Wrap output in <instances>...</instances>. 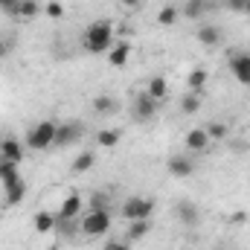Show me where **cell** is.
<instances>
[{
	"label": "cell",
	"mask_w": 250,
	"mask_h": 250,
	"mask_svg": "<svg viewBox=\"0 0 250 250\" xmlns=\"http://www.w3.org/2000/svg\"><path fill=\"white\" fill-rule=\"evenodd\" d=\"M114 35H117V29L111 21H93V23H87L84 35H82V50L90 56H108L114 47Z\"/></svg>",
	"instance_id": "6da1fadb"
},
{
	"label": "cell",
	"mask_w": 250,
	"mask_h": 250,
	"mask_svg": "<svg viewBox=\"0 0 250 250\" xmlns=\"http://www.w3.org/2000/svg\"><path fill=\"white\" fill-rule=\"evenodd\" d=\"M56 125L53 120H41V123H35L29 128V134H26V146L32 148V151H47L53 143H56Z\"/></svg>",
	"instance_id": "7a4b0ae2"
},
{
	"label": "cell",
	"mask_w": 250,
	"mask_h": 250,
	"mask_svg": "<svg viewBox=\"0 0 250 250\" xmlns=\"http://www.w3.org/2000/svg\"><path fill=\"white\" fill-rule=\"evenodd\" d=\"M108 230H111V212L108 209H90L82 218V236H87V239H102V236H108Z\"/></svg>",
	"instance_id": "3957f363"
},
{
	"label": "cell",
	"mask_w": 250,
	"mask_h": 250,
	"mask_svg": "<svg viewBox=\"0 0 250 250\" xmlns=\"http://www.w3.org/2000/svg\"><path fill=\"white\" fill-rule=\"evenodd\" d=\"M151 215H154V201L151 198H140V195L125 198V204H123L125 221H140V218H151Z\"/></svg>",
	"instance_id": "277c9868"
},
{
	"label": "cell",
	"mask_w": 250,
	"mask_h": 250,
	"mask_svg": "<svg viewBox=\"0 0 250 250\" xmlns=\"http://www.w3.org/2000/svg\"><path fill=\"white\" fill-rule=\"evenodd\" d=\"M131 114H134V120H137V123H151V120H154V114H157V102L143 90V93H137V96H134V102H131Z\"/></svg>",
	"instance_id": "5b68a950"
},
{
	"label": "cell",
	"mask_w": 250,
	"mask_h": 250,
	"mask_svg": "<svg viewBox=\"0 0 250 250\" xmlns=\"http://www.w3.org/2000/svg\"><path fill=\"white\" fill-rule=\"evenodd\" d=\"M84 137V128L79 123H59L56 125V148H67V146H73V143H79Z\"/></svg>",
	"instance_id": "8992f818"
},
{
	"label": "cell",
	"mask_w": 250,
	"mask_h": 250,
	"mask_svg": "<svg viewBox=\"0 0 250 250\" xmlns=\"http://www.w3.org/2000/svg\"><path fill=\"white\" fill-rule=\"evenodd\" d=\"M82 207H84L82 195H79V192H70V195H67V198L62 201L59 212H56L59 224H67V221H76V218H79V212H82ZM59 224H56V227H59Z\"/></svg>",
	"instance_id": "52a82bcc"
},
{
	"label": "cell",
	"mask_w": 250,
	"mask_h": 250,
	"mask_svg": "<svg viewBox=\"0 0 250 250\" xmlns=\"http://www.w3.org/2000/svg\"><path fill=\"white\" fill-rule=\"evenodd\" d=\"M166 169H169L172 178L184 181V178H192V175H195V160H192L189 154H172L169 163H166Z\"/></svg>",
	"instance_id": "ba28073f"
},
{
	"label": "cell",
	"mask_w": 250,
	"mask_h": 250,
	"mask_svg": "<svg viewBox=\"0 0 250 250\" xmlns=\"http://www.w3.org/2000/svg\"><path fill=\"white\" fill-rule=\"evenodd\" d=\"M230 73L239 84H250V53H233L230 56Z\"/></svg>",
	"instance_id": "9c48e42d"
},
{
	"label": "cell",
	"mask_w": 250,
	"mask_h": 250,
	"mask_svg": "<svg viewBox=\"0 0 250 250\" xmlns=\"http://www.w3.org/2000/svg\"><path fill=\"white\" fill-rule=\"evenodd\" d=\"M175 215H178V221H181L184 227H198V224H201V209H198L195 201H178Z\"/></svg>",
	"instance_id": "30bf717a"
},
{
	"label": "cell",
	"mask_w": 250,
	"mask_h": 250,
	"mask_svg": "<svg viewBox=\"0 0 250 250\" xmlns=\"http://www.w3.org/2000/svg\"><path fill=\"white\" fill-rule=\"evenodd\" d=\"M209 134L204 131V128H189L187 137H184V146H187L189 151H195V154H201V151H209Z\"/></svg>",
	"instance_id": "8fae6325"
},
{
	"label": "cell",
	"mask_w": 250,
	"mask_h": 250,
	"mask_svg": "<svg viewBox=\"0 0 250 250\" xmlns=\"http://www.w3.org/2000/svg\"><path fill=\"white\" fill-rule=\"evenodd\" d=\"M0 160H12V163L21 166V160H23V146H21V140L3 137V140H0Z\"/></svg>",
	"instance_id": "7c38bea8"
},
{
	"label": "cell",
	"mask_w": 250,
	"mask_h": 250,
	"mask_svg": "<svg viewBox=\"0 0 250 250\" xmlns=\"http://www.w3.org/2000/svg\"><path fill=\"white\" fill-rule=\"evenodd\" d=\"M56 224H59V218H56V212H50V209H38L35 218H32V227H35V233H41V236L53 233Z\"/></svg>",
	"instance_id": "4fadbf2b"
},
{
	"label": "cell",
	"mask_w": 250,
	"mask_h": 250,
	"mask_svg": "<svg viewBox=\"0 0 250 250\" xmlns=\"http://www.w3.org/2000/svg\"><path fill=\"white\" fill-rule=\"evenodd\" d=\"M195 38H198V44H201V47H218L224 35H221V29H218V26L207 23V26H201V29L195 32Z\"/></svg>",
	"instance_id": "5bb4252c"
},
{
	"label": "cell",
	"mask_w": 250,
	"mask_h": 250,
	"mask_svg": "<svg viewBox=\"0 0 250 250\" xmlns=\"http://www.w3.org/2000/svg\"><path fill=\"white\" fill-rule=\"evenodd\" d=\"M151 233V218H140V221H128L125 230V242H140Z\"/></svg>",
	"instance_id": "9a60e30c"
},
{
	"label": "cell",
	"mask_w": 250,
	"mask_h": 250,
	"mask_svg": "<svg viewBox=\"0 0 250 250\" xmlns=\"http://www.w3.org/2000/svg\"><path fill=\"white\" fill-rule=\"evenodd\" d=\"M128 59H131V44H128V41L114 44V47H111V53H108V64H111V67H125Z\"/></svg>",
	"instance_id": "2e32d148"
},
{
	"label": "cell",
	"mask_w": 250,
	"mask_h": 250,
	"mask_svg": "<svg viewBox=\"0 0 250 250\" xmlns=\"http://www.w3.org/2000/svg\"><path fill=\"white\" fill-rule=\"evenodd\" d=\"M93 166H96V154H93V151H79V154L73 157V163H70V172L84 175V172H90Z\"/></svg>",
	"instance_id": "e0dca14e"
},
{
	"label": "cell",
	"mask_w": 250,
	"mask_h": 250,
	"mask_svg": "<svg viewBox=\"0 0 250 250\" xmlns=\"http://www.w3.org/2000/svg\"><path fill=\"white\" fill-rule=\"evenodd\" d=\"M23 198H26V184H23V178H21L18 184H12V187L3 189V204H6V207H18Z\"/></svg>",
	"instance_id": "ac0fdd59"
},
{
	"label": "cell",
	"mask_w": 250,
	"mask_h": 250,
	"mask_svg": "<svg viewBox=\"0 0 250 250\" xmlns=\"http://www.w3.org/2000/svg\"><path fill=\"white\" fill-rule=\"evenodd\" d=\"M120 140H123V131L120 128H102L99 134H96V143H99V148H117L120 146Z\"/></svg>",
	"instance_id": "d6986e66"
},
{
	"label": "cell",
	"mask_w": 250,
	"mask_h": 250,
	"mask_svg": "<svg viewBox=\"0 0 250 250\" xmlns=\"http://www.w3.org/2000/svg\"><path fill=\"white\" fill-rule=\"evenodd\" d=\"M146 93H148L154 102L166 99V93H169V84H166V79H163V76H151V79H148V84H146Z\"/></svg>",
	"instance_id": "ffe728a7"
},
{
	"label": "cell",
	"mask_w": 250,
	"mask_h": 250,
	"mask_svg": "<svg viewBox=\"0 0 250 250\" xmlns=\"http://www.w3.org/2000/svg\"><path fill=\"white\" fill-rule=\"evenodd\" d=\"M18 181H21L18 163H12V160H0V184H3V189L12 187V184H18Z\"/></svg>",
	"instance_id": "44dd1931"
},
{
	"label": "cell",
	"mask_w": 250,
	"mask_h": 250,
	"mask_svg": "<svg viewBox=\"0 0 250 250\" xmlns=\"http://www.w3.org/2000/svg\"><path fill=\"white\" fill-rule=\"evenodd\" d=\"M178 21H181V6L166 3V6L157 12V23H160V26H175Z\"/></svg>",
	"instance_id": "7402d4cb"
},
{
	"label": "cell",
	"mask_w": 250,
	"mask_h": 250,
	"mask_svg": "<svg viewBox=\"0 0 250 250\" xmlns=\"http://www.w3.org/2000/svg\"><path fill=\"white\" fill-rule=\"evenodd\" d=\"M204 12H207V0H187L181 6V18H189V21L204 18Z\"/></svg>",
	"instance_id": "603a6c76"
},
{
	"label": "cell",
	"mask_w": 250,
	"mask_h": 250,
	"mask_svg": "<svg viewBox=\"0 0 250 250\" xmlns=\"http://www.w3.org/2000/svg\"><path fill=\"white\" fill-rule=\"evenodd\" d=\"M207 79H209V73L204 67H195V70H189V76H187V87L195 90V93H201L204 84H207Z\"/></svg>",
	"instance_id": "cb8c5ba5"
},
{
	"label": "cell",
	"mask_w": 250,
	"mask_h": 250,
	"mask_svg": "<svg viewBox=\"0 0 250 250\" xmlns=\"http://www.w3.org/2000/svg\"><path fill=\"white\" fill-rule=\"evenodd\" d=\"M181 111L192 117V114H198L201 111V93H195V90H187L184 96H181Z\"/></svg>",
	"instance_id": "d4e9b609"
},
{
	"label": "cell",
	"mask_w": 250,
	"mask_h": 250,
	"mask_svg": "<svg viewBox=\"0 0 250 250\" xmlns=\"http://www.w3.org/2000/svg\"><path fill=\"white\" fill-rule=\"evenodd\" d=\"M93 111H96L99 117H111V114L120 111V105H117L111 96H96V99H93Z\"/></svg>",
	"instance_id": "484cf974"
},
{
	"label": "cell",
	"mask_w": 250,
	"mask_h": 250,
	"mask_svg": "<svg viewBox=\"0 0 250 250\" xmlns=\"http://www.w3.org/2000/svg\"><path fill=\"white\" fill-rule=\"evenodd\" d=\"M44 12V6L38 3V0H21V9H18V18H35V15H41Z\"/></svg>",
	"instance_id": "4316f807"
},
{
	"label": "cell",
	"mask_w": 250,
	"mask_h": 250,
	"mask_svg": "<svg viewBox=\"0 0 250 250\" xmlns=\"http://www.w3.org/2000/svg\"><path fill=\"white\" fill-rule=\"evenodd\" d=\"M204 131L209 134V140H227V134H230V128H227V123H218V120L207 123V125H204Z\"/></svg>",
	"instance_id": "83f0119b"
},
{
	"label": "cell",
	"mask_w": 250,
	"mask_h": 250,
	"mask_svg": "<svg viewBox=\"0 0 250 250\" xmlns=\"http://www.w3.org/2000/svg\"><path fill=\"white\" fill-rule=\"evenodd\" d=\"M44 15H47V18H53V21L64 18V6H62V0H50V3H44Z\"/></svg>",
	"instance_id": "f1b7e54d"
},
{
	"label": "cell",
	"mask_w": 250,
	"mask_h": 250,
	"mask_svg": "<svg viewBox=\"0 0 250 250\" xmlns=\"http://www.w3.org/2000/svg\"><path fill=\"white\" fill-rule=\"evenodd\" d=\"M102 250H131V242H125V239H108Z\"/></svg>",
	"instance_id": "f546056e"
},
{
	"label": "cell",
	"mask_w": 250,
	"mask_h": 250,
	"mask_svg": "<svg viewBox=\"0 0 250 250\" xmlns=\"http://www.w3.org/2000/svg\"><path fill=\"white\" fill-rule=\"evenodd\" d=\"M0 9L12 18H18V9H21V0H0Z\"/></svg>",
	"instance_id": "4dcf8cb0"
},
{
	"label": "cell",
	"mask_w": 250,
	"mask_h": 250,
	"mask_svg": "<svg viewBox=\"0 0 250 250\" xmlns=\"http://www.w3.org/2000/svg\"><path fill=\"white\" fill-rule=\"evenodd\" d=\"M245 3L248 0H224V9L227 12H236V15H245Z\"/></svg>",
	"instance_id": "1f68e13d"
},
{
	"label": "cell",
	"mask_w": 250,
	"mask_h": 250,
	"mask_svg": "<svg viewBox=\"0 0 250 250\" xmlns=\"http://www.w3.org/2000/svg\"><path fill=\"white\" fill-rule=\"evenodd\" d=\"M90 209H108V195L105 192H96L93 195V207Z\"/></svg>",
	"instance_id": "d6a6232c"
},
{
	"label": "cell",
	"mask_w": 250,
	"mask_h": 250,
	"mask_svg": "<svg viewBox=\"0 0 250 250\" xmlns=\"http://www.w3.org/2000/svg\"><path fill=\"white\" fill-rule=\"evenodd\" d=\"M9 47H12V44H9V41L0 35V59H6V56H9Z\"/></svg>",
	"instance_id": "836d02e7"
},
{
	"label": "cell",
	"mask_w": 250,
	"mask_h": 250,
	"mask_svg": "<svg viewBox=\"0 0 250 250\" xmlns=\"http://www.w3.org/2000/svg\"><path fill=\"white\" fill-rule=\"evenodd\" d=\"M123 6H125V9H140V6H143V0H123Z\"/></svg>",
	"instance_id": "e575fe53"
},
{
	"label": "cell",
	"mask_w": 250,
	"mask_h": 250,
	"mask_svg": "<svg viewBox=\"0 0 250 250\" xmlns=\"http://www.w3.org/2000/svg\"><path fill=\"white\" fill-rule=\"evenodd\" d=\"M245 218H248L245 212H233V218H230V221H233V224H245Z\"/></svg>",
	"instance_id": "d590c367"
},
{
	"label": "cell",
	"mask_w": 250,
	"mask_h": 250,
	"mask_svg": "<svg viewBox=\"0 0 250 250\" xmlns=\"http://www.w3.org/2000/svg\"><path fill=\"white\" fill-rule=\"evenodd\" d=\"M245 15H250V0L245 3Z\"/></svg>",
	"instance_id": "8d00e7d4"
},
{
	"label": "cell",
	"mask_w": 250,
	"mask_h": 250,
	"mask_svg": "<svg viewBox=\"0 0 250 250\" xmlns=\"http://www.w3.org/2000/svg\"><path fill=\"white\" fill-rule=\"evenodd\" d=\"M215 250H224V248H215Z\"/></svg>",
	"instance_id": "74e56055"
},
{
	"label": "cell",
	"mask_w": 250,
	"mask_h": 250,
	"mask_svg": "<svg viewBox=\"0 0 250 250\" xmlns=\"http://www.w3.org/2000/svg\"><path fill=\"white\" fill-rule=\"evenodd\" d=\"M248 90H250V84H248Z\"/></svg>",
	"instance_id": "f35d334b"
}]
</instances>
